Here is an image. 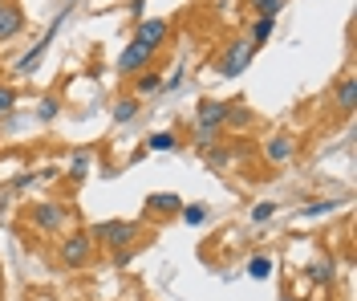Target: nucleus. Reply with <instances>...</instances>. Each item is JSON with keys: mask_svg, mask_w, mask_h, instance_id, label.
Masks as SVG:
<instances>
[{"mask_svg": "<svg viewBox=\"0 0 357 301\" xmlns=\"http://www.w3.org/2000/svg\"><path fill=\"white\" fill-rule=\"evenodd\" d=\"M89 253H93V236L89 232H69L66 240H61V249H57L66 269H82L89 260Z\"/></svg>", "mask_w": 357, "mask_h": 301, "instance_id": "3", "label": "nucleus"}, {"mask_svg": "<svg viewBox=\"0 0 357 301\" xmlns=\"http://www.w3.org/2000/svg\"><path fill=\"white\" fill-rule=\"evenodd\" d=\"M66 17H69V8H61V17H57V21H53L49 29H45V37H41V41H37L33 49H29V53H24L21 61H17V78H33V73H37V66H41V57L49 53V45H53V37H57V29L66 24Z\"/></svg>", "mask_w": 357, "mask_h": 301, "instance_id": "2", "label": "nucleus"}, {"mask_svg": "<svg viewBox=\"0 0 357 301\" xmlns=\"http://www.w3.org/2000/svg\"><path fill=\"white\" fill-rule=\"evenodd\" d=\"M13 106H17V90L13 86H0V115H8Z\"/></svg>", "mask_w": 357, "mask_h": 301, "instance_id": "26", "label": "nucleus"}, {"mask_svg": "<svg viewBox=\"0 0 357 301\" xmlns=\"http://www.w3.org/2000/svg\"><path fill=\"white\" fill-rule=\"evenodd\" d=\"M89 236L102 240L106 249H130L134 236H138V224H134V220H102V224H93Z\"/></svg>", "mask_w": 357, "mask_h": 301, "instance_id": "1", "label": "nucleus"}, {"mask_svg": "<svg viewBox=\"0 0 357 301\" xmlns=\"http://www.w3.org/2000/svg\"><path fill=\"white\" fill-rule=\"evenodd\" d=\"M33 184H37V175L29 171V175H17V184H13V187H17V191H24V187H33Z\"/></svg>", "mask_w": 357, "mask_h": 301, "instance_id": "29", "label": "nucleus"}, {"mask_svg": "<svg viewBox=\"0 0 357 301\" xmlns=\"http://www.w3.org/2000/svg\"><path fill=\"white\" fill-rule=\"evenodd\" d=\"M195 142L199 147H215L220 142V131H195Z\"/></svg>", "mask_w": 357, "mask_h": 301, "instance_id": "27", "label": "nucleus"}, {"mask_svg": "<svg viewBox=\"0 0 357 301\" xmlns=\"http://www.w3.org/2000/svg\"><path fill=\"white\" fill-rule=\"evenodd\" d=\"M272 216H276V204L264 200V204H256V208H252V224H264V220H272Z\"/></svg>", "mask_w": 357, "mask_h": 301, "instance_id": "24", "label": "nucleus"}, {"mask_svg": "<svg viewBox=\"0 0 357 301\" xmlns=\"http://www.w3.org/2000/svg\"><path fill=\"white\" fill-rule=\"evenodd\" d=\"M29 220H33V228H41V232H66V228H69V212H66V204H53V200H45V204H33Z\"/></svg>", "mask_w": 357, "mask_h": 301, "instance_id": "4", "label": "nucleus"}, {"mask_svg": "<svg viewBox=\"0 0 357 301\" xmlns=\"http://www.w3.org/2000/svg\"><path fill=\"white\" fill-rule=\"evenodd\" d=\"M248 8H256V17H272L276 21V13L284 8V0H248Z\"/></svg>", "mask_w": 357, "mask_h": 301, "instance_id": "21", "label": "nucleus"}, {"mask_svg": "<svg viewBox=\"0 0 357 301\" xmlns=\"http://www.w3.org/2000/svg\"><path fill=\"white\" fill-rule=\"evenodd\" d=\"M167 37H171V21H162V17H146V21H138V29H134V41L142 49H151V53H155Z\"/></svg>", "mask_w": 357, "mask_h": 301, "instance_id": "6", "label": "nucleus"}, {"mask_svg": "<svg viewBox=\"0 0 357 301\" xmlns=\"http://www.w3.org/2000/svg\"><path fill=\"white\" fill-rule=\"evenodd\" d=\"M178 139H175V131H155L151 139H146V151H175Z\"/></svg>", "mask_w": 357, "mask_h": 301, "instance_id": "15", "label": "nucleus"}, {"mask_svg": "<svg viewBox=\"0 0 357 301\" xmlns=\"http://www.w3.org/2000/svg\"><path fill=\"white\" fill-rule=\"evenodd\" d=\"M333 208H337L333 200H312V204H309L305 212H301V216H305V220H317V216H329Z\"/></svg>", "mask_w": 357, "mask_h": 301, "instance_id": "23", "label": "nucleus"}, {"mask_svg": "<svg viewBox=\"0 0 357 301\" xmlns=\"http://www.w3.org/2000/svg\"><path fill=\"white\" fill-rule=\"evenodd\" d=\"M272 269H276V265H272V256L268 253H256L252 260H248V277L252 281H268L272 277Z\"/></svg>", "mask_w": 357, "mask_h": 301, "instance_id": "13", "label": "nucleus"}, {"mask_svg": "<svg viewBox=\"0 0 357 301\" xmlns=\"http://www.w3.org/2000/svg\"><path fill=\"white\" fill-rule=\"evenodd\" d=\"M73 4H77V0H66V8H73Z\"/></svg>", "mask_w": 357, "mask_h": 301, "instance_id": "31", "label": "nucleus"}, {"mask_svg": "<svg viewBox=\"0 0 357 301\" xmlns=\"http://www.w3.org/2000/svg\"><path fill=\"white\" fill-rule=\"evenodd\" d=\"M252 53H256V45L252 41H231L227 45V53H223V61H220V78H240V73L248 70V61H252Z\"/></svg>", "mask_w": 357, "mask_h": 301, "instance_id": "5", "label": "nucleus"}, {"mask_svg": "<svg viewBox=\"0 0 357 301\" xmlns=\"http://www.w3.org/2000/svg\"><path fill=\"white\" fill-rule=\"evenodd\" d=\"M227 126H236V131H244V126H252V110H244V106H227V118H223Z\"/></svg>", "mask_w": 357, "mask_h": 301, "instance_id": "20", "label": "nucleus"}, {"mask_svg": "<svg viewBox=\"0 0 357 301\" xmlns=\"http://www.w3.org/2000/svg\"><path fill=\"white\" fill-rule=\"evenodd\" d=\"M178 216H183L191 228H199V224H207V216H211V212L203 208V204H183V208H178Z\"/></svg>", "mask_w": 357, "mask_h": 301, "instance_id": "16", "label": "nucleus"}, {"mask_svg": "<svg viewBox=\"0 0 357 301\" xmlns=\"http://www.w3.org/2000/svg\"><path fill=\"white\" fill-rule=\"evenodd\" d=\"M227 118V102H203L195 110V131H223Z\"/></svg>", "mask_w": 357, "mask_h": 301, "instance_id": "8", "label": "nucleus"}, {"mask_svg": "<svg viewBox=\"0 0 357 301\" xmlns=\"http://www.w3.org/2000/svg\"><path fill=\"white\" fill-rule=\"evenodd\" d=\"M61 115V102H57V98H53V94H49V98H41V102H37V122H53V118Z\"/></svg>", "mask_w": 357, "mask_h": 301, "instance_id": "18", "label": "nucleus"}, {"mask_svg": "<svg viewBox=\"0 0 357 301\" xmlns=\"http://www.w3.org/2000/svg\"><path fill=\"white\" fill-rule=\"evenodd\" d=\"M151 57H155L151 49H142L138 41H130V45L122 49V57H118V73H126V78H130V73H142L151 66Z\"/></svg>", "mask_w": 357, "mask_h": 301, "instance_id": "7", "label": "nucleus"}, {"mask_svg": "<svg viewBox=\"0 0 357 301\" xmlns=\"http://www.w3.org/2000/svg\"><path fill=\"white\" fill-rule=\"evenodd\" d=\"M280 301H292V298H289V293H284V298H280Z\"/></svg>", "mask_w": 357, "mask_h": 301, "instance_id": "32", "label": "nucleus"}, {"mask_svg": "<svg viewBox=\"0 0 357 301\" xmlns=\"http://www.w3.org/2000/svg\"><path fill=\"white\" fill-rule=\"evenodd\" d=\"M207 163H211V167H223V163H227V151H211V155H207Z\"/></svg>", "mask_w": 357, "mask_h": 301, "instance_id": "30", "label": "nucleus"}, {"mask_svg": "<svg viewBox=\"0 0 357 301\" xmlns=\"http://www.w3.org/2000/svg\"><path fill=\"white\" fill-rule=\"evenodd\" d=\"M0 4H4V0H0Z\"/></svg>", "mask_w": 357, "mask_h": 301, "instance_id": "33", "label": "nucleus"}, {"mask_svg": "<svg viewBox=\"0 0 357 301\" xmlns=\"http://www.w3.org/2000/svg\"><path fill=\"white\" fill-rule=\"evenodd\" d=\"M337 110H341V115H354L357 110V78L354 73H345V78L337 82Z\"/></svg>", "mask_w": 357, "mask_h": 301, "instance_id": "12", "label": "nucleus"}, {"mask_svg": "<svg viewBox=\"0 0 357 301\" xmlns=\"http://www.w3.org/2000/svg\"><path fill=\"white\" fill-rule=\"evenodd\" d=\"M155 90H162V78L158 73H142L138 78V94H155Z\"/></svg>", "mask_w": 357, "mask_h": 301, "instance_id": "25", "label": "nucleus"}, {"mask_svg": "<svg viewBox=\"0 0 357 301\" xmlns=\"http://www.w3.org/2000/svg\"><path fill=\"white\" fill-rule=\"evenodd\" d=\"M178 208H183V200H178L175 191H155L146 200V212L151 216H178Z\"/></svg>", "mask_w": 357, "mask_h": 301, "instance_id": "11", "label": "nucleus"}, {"mask_svg": "<svg viewBox=\"0 0 357 301\" xmlns=\"http://www.w3.org/2000/svg\"><path fill=\"white\" fill-rule=\"evenodd\" d=\"M333 260H312L309 265V281H317V285H325V281H333Z\"/></svg>", "mask_w": 357, "mask_h": 301, "instance_id": "19", "label": "nucleus"}, {"mask_svg": "<svg viewBox=\"0 0 357 301\" xmlns=\"http://www.w3.org/2000/svg\"><path fill=\"white\" fill-rule=\"evenodd\" d=\"M272 17H256V24H252V37H248V41H252V45H264L268 37H272Z\"/></svg>", "mask_w": 357, "mask_h": 301, "instance_id": "17", "label": "nucleus"}, {"mask_svg": "<svg viewBox=\"0 0 357 301\" xmlns=\"http://www.w3.org/2000/svg\"><path fill=\"white\" fill-rule=\"evenodd\" d=\"M130 249H114V265H118V269H122V265H130Z\"/></svg>", "mask_w": 357, "mask_h": 301, "instance_id": "28", "label": "nucleus"}, {"mask_svg": "<svg viewBox=\"0 0 357 301\" xmlns=\"http://www.w3.org/2000/svg\"><path fill=\"white\" fill-rule=\"evenodd\" d=\"M24 29V13L17 4H0V41H13Z\"/></svg>", "mask_w": 357, "mask_h": 301, "instance_id": "9", "label": "nucleus"}, {"mask_svg": "<svg viewBox=\"0 0 357 301\" xmlns=\"http://www.w3.org/2000/svg\"><path fill=\"white\" fill-rule=\"evenodd\" d=\"M86 171H89V151H73V159H69V175L82 179Z\"/></svg>", "mask_w": 357, "mask_h": 301, "instance_id": "22", "label": "nucleus"}, {"mask_svg": "<svg viewBox=\"0 0 357 301\" xmlns=\"http://www.w3.org/2000/svg\"><path fill=\"white\" fill-rule=\"evenodd\" d=\"M264 155H268V163H289L296 155V139L292 135H272L264 147Z\"/></svg>", "mask_w": 357, "mask_h": 301, "instance_id": "10", "label": "nucleus"}, {"mask_svg": "<svg viewBox=\"0 0 357 301\" xmlns=\"http://www.w3.org/2000/svg\"><path fill=\"white\" fill-rule=\"evenodd\" d=\"M130 118H138V98L122 94V98L114 102V122H130Z\"/></svg>", "mask_w": 357, "mask_h": 301, "instance_id": "14", "label": "nucleus"}]
</instances>
